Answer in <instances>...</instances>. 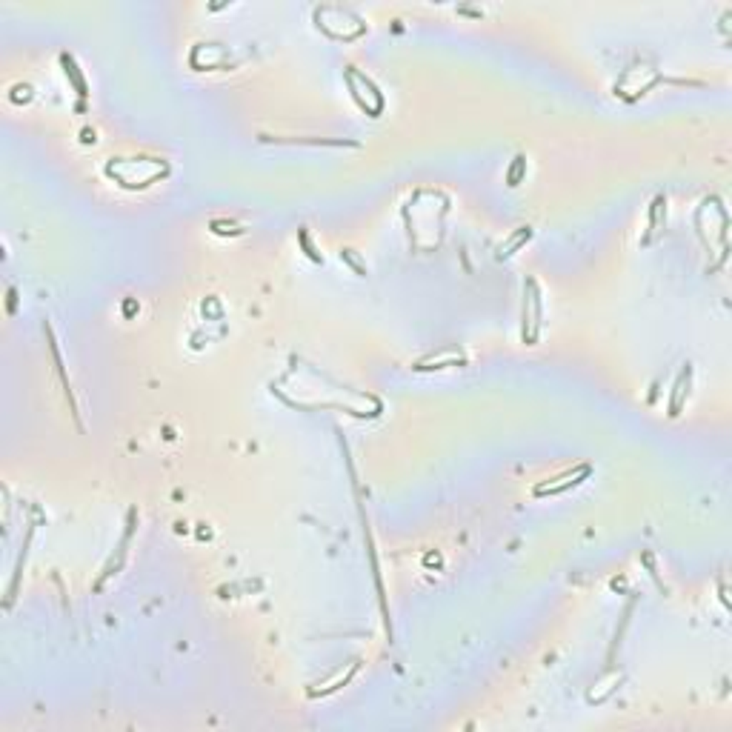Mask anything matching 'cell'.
<instances>
[{"label": "cell", "instance_id": "6da1fadb", "mask_svg": "<svg viewBox=\"0 0 732 732\" xmlns=\"http://www.w3.org/2000/svg\"><path fill=\"white\" fill-rule=\"evenodd\" d=\"M106 175L126 189H144L166 175V163L155 158H120L106 166Z\"/></svg>", "mask_w": 732, "mask_h": 732}, {"label": "cell", "instance_id": "7a4b0ae2", "mask_svg": "<svg viewBox=\"0 0 732 732\" xmlns=\"http://www.w3.org/2000/svg\"><path fill=\"white\" fill-rule=\"evenodd\" d=\"M346 83H350V92L358 100V106L366 109V115H378L383 109V95L375 89V83L366 75L358 72V69H346Z\"/></svg>", "mask_w": 732, "mask_h": 732}, {"label": "cell", "instance_id": "3957f363", "mask_svg": "<svg viewBox=\"0 0 732 732\" xmlns=\"http://www.w3.org/2000/svg\"><path fill=\"white\" fill-rule=\"evenodd\" d=\"M527 289H530V295H527V303H530V309L524 306V318L530 315L532 321H530V329L524 332V340H535V335H538V326H541V321H538V318H541V312H538V309H541V301H538V295H535V284H532V281L527 284Z\"/></svg>", "mask_w": 732, "mask_h": 732}, {"label": "cell", "instance_id": "277c9868", "mask_svg": "<svg viewBox=\"0 0 732 732\" xmlns=\"http://www.w3.org/2000/svg\"><path fill=\"white\" fill-rule=\"evenodd\" d=\"M589 472V467H581V469H575V472H567V475H561L558 478V483H544V486H538V495H555V492H561V490H567V486H575L578 483V478H583Z\"/></svg>", "mask_w": 732, "mask_h": 732}, {"label": "cell", "instance_id": "5b68a950", "mask_svg": "<svg viewBox=\"0 0 732 732\" xmlns=\"http://www.w3.org/2000/svg\"><path fill=\"white\" fill-rule=\"evenodd\" d=\"M355 672H358V661H350V664H346V670H338V672H335V675H332V678H329V681H326V684H324L321 689H312V695H318V692H332V689H338L340 684H346V681H350V678H352Z\"/></svg>", "mask_w": 732, "mask_h": 732}, {"label": "cell", "instance_id": "8992f818", "mask_svg": "<svg viewBox=\"0 0 732 732\" xmlns=\"http://www.w3.org/2000/svg\"><path fill=\"white\" fill-rule=\"evenodd\" d=\"M527 237H530V229H518V232H515V235L506 240V247H501V252H498V255H501V258L512 255V249H518V247H520V243H524Z\"/></svg>", "mask_w": 732, "mask_h": 732}]
</instances>
